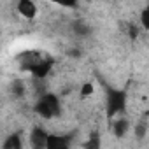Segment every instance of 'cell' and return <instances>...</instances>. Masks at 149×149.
Segmentation results:
<instances>
[{"mask_svg": "<svg viewBox=\"0 0 149 149\" xmlns=\"http://www.w3.org/2000/svg\"><path fill=\"white\" fill-rule=\"evenodd\" d=\"M2 149H25V144H23V135L19 132H14V133H9L4 142H2Z\"/></svg>", "mask_w": 149, "mask_h": 149, "instance_id": "8", "label": "cell"}, {"mask_svg": "<svg viewBox=\"0 0 149 149\" xmlns=\"http://www.w3.org/2000/svg\"><path fill=\"white\" fill-rule=\"evenodd\" d=\"M93 93H95V84H93L91 81H86V83L81 84V90H79L81 98H88V97H91Z\"/></svg>", "mask_w": 149, "mask_h": 149, "instance_id": "13", "label": "cell"}, {"mask_svg": "<svg viewBox=\"0 0 149 149\" xmlns=\"http://www.w3.org/2000/svg\"><path fill=\"white\" fill-rule=\"evenodd\" d=\"M139 32H140L139 26H135V25H130V26H128V35H130L132 40H135V39L139 37Z\"/></svg>", "mask_w": 149, "mask_h": 149, "instance_id": "15", "label": "cell"}, {"mask_svg": "<svg viewBox=\"0 0 149 149\" xmlns=\"http://www.w3.org/2000/svg\"><path fill=\"white\" fill-rule=\"evenodd\" d=\"M35 112L42 119H54L61 116V100L54 93H44L35 102Z\"/></svg>", "mask_w": 149, "mask_h": 149, "instance_id": "2", "label": "cell"}, {"mask_svg": "<svg viewBox=\"0 0 149 149\" xmlns=\"http://www.w3.org/2000/svg\"><path fill=\"white\" fill-rule=\"evenodd\" d=\"M46 149H72V142L68 135H58V133H49Z\"/></svg>", "mask_w": 149, "mask_h": 149, "instance_id": "5", "label": "cell"}, {"mask_svg": "<svg viewBox=\"0 0 149 149\" xmlns=\"http://www.w3.org/2000/svg\"><path fill=\"white\" fill-rule=\"evenodd\" d=\"M147 132H149V121H147V114H144V116L135 123V139H137L139 142L146 140Z\"/></svg>", "mask_w": 149, "mask_h": 149, "instance_id": "9", "label": "cell"}, {"mask_svg": "<svg viewBox=\"0 0 149 149\" xmlns=\"http://www.w3.org/2000/svg\"><path fill=\"white\" fill-rule=\"evenodd\" d=\"M51 67H53V60H49V58H37V60H33L28 65V70L33 74L35 77L44 79L47 74L51 72Z\"/></svg>", "mask_w": 149, "mask_h": 149, "instance_id": "4", "label": "cell"}, {"mask_svg": "<svg viewBox=\"0 0 149 149\" xmlns=\"http://www.w3.org/2000/svg\"><path fill=\"white\" fill-rule=\"evenodd\" d=\"M102 88L105 91V112L107 118H116V116H123L126 112V105H128V95L125 90L114 88L107 83H102Z\"/></svg>", "mask_w": 149, "mask_h": 149, "instance_id": "1", "label": "cell"}, {"mask_svg": "<svg viewBox=\"0 0 149 149\" xmlns=\"http://www.w3.org/2000/svg\"><path fill=\"white\" fill-rule=\"evenodd\" d=\"M16 11L25 19H35L37 18V13H39L35 2H32V0H19V2L16 4Z\"/></svg>", "mask_w": 149, "mask_h": 149, "instance_id": "6", "label": "cell"}, {"mask_svg": "<svg viewBox=\"0 0 149 149\" xmlns=\"http://www.w3.org/2000/svg\"><path fill=\"white\" fill-rule=\"evenodd\" d=\"M72 28H74V33H76V35H79V37H86V35H90V33H91V28H90V25H86L83 19L74 21Z\"/></svg>", "mask_w": 149, "mask_h": 149, "instance_id": "12", "label": "cell"}, {"mask_svg": "<svg viewBox=\"0 0 149 149\" xmlns=\"http://www.w3.org/2000/svg\"><path fill=\"white\" fill-rule=\"evenodd\" d=\"M9 91H11V95H13L14 98H23V97H25V93H26V86H25V83H23V81L16 79V81H13V83H11Z\"/></svg>", "mask_w": 149, "mask_h": 149, "instance_id": "11", "label": "cell"}, {"mask_svg": "<svg viewBox=\"0 0 149 149\" xmlns=\"http://www.w3.org/2000/svg\"><path fill=\"white\" fill-rule=\"evenodd\" d=\"M140 25L142 30H149V7H144V11L140 13Z\"/></svg>", "mask_w": 149, "mask_h": 149, "instance_id": "14", "label": "cell"}, {"mask_svg": "<svg viewBox=\"0 0 149 149\" xmlns=\"http://www.w3.org/2000/svg\"><path fill=\"white\" fill-rule=\"evenodd\" d=\"M112 133H114V137L116 139H123L126 133H128V130H130V121H128V118H125V116H118L114 121H112Z\"/></svg>", "mask_w": 149, "mask_h": 149, "instance_id": "7", "label": "cell"}, {"mask_svg": "<svg viewBox=\"0 0 149 149\" xmlns=\"http://www.w3.org/2000/svg\"><path fill=\"white\" fill-rule=\"evenodd\" d=\"M83 149H102V137L98 130L90 132L88 139L83 142Z\"/></svg>", "mask_w": 149, "mask_h": 149, "instance_id": "10", "label": "cell"}, {"mask_svg": "<svg viewBox=\"0 0 149 149\" xmlns=\"http://www.w3.org/2000/svg\"><path fill=\"white\" fill-rule=\"evenodd\" d=\"M47 137H49V132L47 130H44L42 126H33L30 130V133H28L30 149H46Z\"/></svg>", "mask_w": 149, "mask_h": 149, "instance_id": "3", "label": "cell"}]
</instances>
